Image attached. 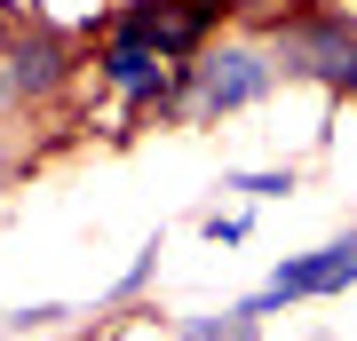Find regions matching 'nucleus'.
Returning a JSON list of instances; mask_svg holds the SVG:
<instances>
[{
	"label": "nucleus",
	"instance_id": "f257e3e1",
	"mask_svg": "<svg viewBox=\"0 0 357 341\" xmlns=\"http://www.w3.org/2000/svg\"><path fill=\"white\" fill-rule=\"evenodd\" d=\"M286 79L278 48L262 40H206V48L183 63V119H230V112H255V103Z\"/></svg>",
	"mask_w": 357,
	"mask_h": 341
},
{
	"label": "nucleus",
	"instance_id": "f03ea898",
	"mask_svg": "<svg viewBox=\"0 0 357 341\" xmlns=\"http://www.w3.org/2000/svg\"><path fill=\"white\" fill-rule=\"evenodd\" d=\"M270 48H278L286 79H318L326 96H357V16L349 8H278L270 16Z\"/></svg>",
	"mask_w": 357,
	"mask_h": 341
},
{
	"label": "nucleus",
	"instance_id": "7ed1b4c3",
	"mask_svg": "<svg viewBox=\"0 0 357 341\" xmlns=\"http://www.w3.org/2000/svg\"><path fill=\"white\" fill-rule=\"evenodd\" d=\"M349 286H357V230H342V238H326L310 254H286V262L270 270V286L246 294V310L270 317L286 302H326V294H349Z\"/></svg>",
	"mask_w": 357,
	"mask_h": 341
},
{
	"label": "nucleus",
	"instance_id": "20e7f679",
	"mask_svg": "<svg viewBox=\"0 0 357 341\" xmlns=\"http://www.w3.org/2000/svg\"><path fill=\"white\" fill-rule=\"evenodd\" d=\"M0 79H8V103H48L72 79V40L56 24H16V48H8Z\"/></svg>",
	"mask_w": 357,
	"mask_h": 341
},
{
	"label": "nucleus",
	"instance_id": "39448f33",
	"mask_svg": "<svg viewBox=\"0 0 357 341\" xmlns=\"http://www.w3.org/2000/svg\"><path fill=\"white\" fill-rule=\"evenodd\" d=\"M175 333L183 341H262V317L238 302V310H222V317H183Z\"/></svg>",
	"mask_w": 357,
	"mask_h": 341
},
{
	"label": "nucleus",
	"instance_id": "423d86ee",
	"mask_svg": "<svg viewBox=\"0 0 357 341\" xmlns=\"http://www.w3.org/2000/svg\"><path fill=\"white\" fill-rule=\"evenodd\" d=\"M222 190H238V199H286V190H294V167H230V175H222Z\"/></svg>",
	"mask_w": 357,
	"mask_h": 341
},
{
	"label": "nucleus",
	"instance_id": "0eeeda50",
	"mask_svg": "<svg viewBox=\"0 0 357 341\" xmlns=\"http://www.w3.org/2000/svg\"><path fill=\"white\" fill-rule=\"evenodd\" d=\"M151 270H159V238H151V246H143V254H135V270H128V278H119V286H112V302H135V294H143V286H151Z\"/></svg>",
	"mask_w": 357,
	"mask_h": 341
},
{
	"label": "nucleus",
	"instance_id": "6e6552de",
	"mask_svg": "<svg viewBox=\"0 0 357 341\" xmlns=\"http://www.w3.org/2000/svg\"><path fill=\"white\" fill-rule=\"evenodd\" d=\"M206 238L215 246H246V215H206Z\"/></svg>",
	"mask_w": 357,
	"mask_h": 341
},
{
	"label": "nucleus",
	"instance_id": "1a4fd4ad",
	"mask_svg": "<svg viewBox=\"0 0 357 341\" xmlns=\"http://www.w3.org/2000/svg\"><path fill=\"white\" fill-rule=\"evenodd\" d=\"M8 48H16V8L0 0V72H8ZM0 103H8V79H0Z\"/></svg>",
	"mask_w": 357,
	"mask_h": 341
},
{
	"label": "nucleus",
	"instance_id": "9d476101",
	"mask_svg": "<svg viewBox=\"0 0 357 341\" xmlns=\"http://www.w3.org/2000/svg\"><path fill=\"white\" fill-rule=\"evenodd\" d=\"M349 16H357V0H349Z\"/></svg>",
	"mask_w": 357,
	"mask_h": 341
}]
</instances>
